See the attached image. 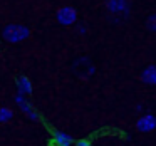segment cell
<instances>
[{
	"label": "cell",
	"mask_w": 156,
	"mask_h": 146,
	"mask_svg": "<svg viewBox=\"0 0 156 146\" xmlns=\"http://www.w3.org/2000/svg\"><path fill=\"white\" fill-rule=\"evenodd\" d=\"M141 81L144 84L149 86H156V64H151L141 72Z\"/></svg>",
	"instance_id": "9c48e42d"
},
{
	"label": "cell",
	"mask_w": 156,
	"mask_h": 146,
	"mask_svg": "<svg viewBox=\"0 0 156 146\" xmlns=\"http://www.w3.org/2000/svg\"><path fill=\"white\" fill-rule=\"evenodd\" d=\"M136 129L139 133H153L156 129V116L153 112H144L136 121Z\"/></svg>",
	"instance_id": "5b68a950"
},
{
	"label": "cell",
	"mask_w": 156,
	"mask_h": 146,
	"mask_svg": "<svg viewBox=\"0 0 156 146\" xmlns=\"http://www.w3.org/2000/svg\"><path fill=\"white\" fill-rule=\"evenodd\" d=\"M55 19L61 25H74L77 22V10L71 5H66V7H61L55 14Z\"/></svg>",
	"instance_id": "7a4b0ae2"
},
{
	"label": "cell",
	"mask_w": 156,
	"mask_h": 146,
	"mask_svg": "<svg viewBox=\"0 0 156 146\" xmlns=\"http://www.w3.org/2000/svg\"><path fill=\"white\" fill-rule=\"evenodd\" d=\"M106 7L112 15H128L129 12V4L128 0H108Z\"/></svg>",
	"instance_id": "8992f818"
},
{
	"label": "cell",
	"mask_w": 156,
	"mask_h": 146,
	"mask_svg": "<svg viewBox=\"0 0 156 146\" xmlns=\"http://www.w3.org/2000/svg\"><path fill=\"white\" fill-rule=\"evenodd\" d=\"M29 35H30L29 27L22 24H9L2 29V39L9 44H19V42L29 39Z\"/></svg>",
	"instance_id": "6da1fadb"
},
{
	"label": "cell",
	"mask_w": 156,
	"mask_h": 146,
	"mask_svg": "<svg viewBox=\"0 0 156 146\" xmlns=\"http://www.w3.org/2000/svg\"><path fill=\"white\" fill-rule=\"evenodd\" d=\"M76 139L72 138L69 133L66 131H61V129H55L54 133H52V143H54V146H72L74 144Z\"/></svg>",
	"instance_id": "52a82bcc"
},
{
	"label": "cell",
	"mask_w": 156,
	"mask_h": 146,
	"mask_svg": "<svg viewBox=\"0 0 156 146\" xmlns=\"http://www.w3.org/2000/svg\"><path fill=\"white\" fill-rule=\"evenodd\" d=\"M146 27H148L151 32H156V14L149 15V17L146 19Z\"/></svg>",
	"instance_id": "8fae6325"
},
{
	"label": "cell",
	"mask_w": 156,
	"mask_h": 146,
	"mask_svg": "<svg viewBox=\"0 0 156 146\" xmlns=\"http://www.w3.org/2000/svg\"><path fill=\"white\" fill-rule=\"evenodd\" d=\"M15 86H17V94L29 96L32 92V81L27 76H19V77L15 79Z\"/></svg>",
	"instance_id": "ba28073f"
},
{
	"label": "cell",
	"mask_w": 156,
	"mask_h": 146,
	"mask_svg": "<svg viewBox=\"0 0 156 146\" xmlns=\"http://www.w3.org/2000/svg\"><path fill=\"white\" fill-rule=\"evenodd\" d=\"M72 71H74L79 77L87 79V77H91V76L94 74L96 69H94V64H92L87 57H81L72 64Z\"/></svg>",
	"instance_id": "277c9868"
},
{
	"label": "cell",
	"mask_w": 156,
	"mask_h": 146,
	"mask_svg": "<svg viewBox=\"0 0 156 146\" xmlns=\"http://www.w3.org/2000/svg\"><path fill=\"white\" fill-rule=\"evenodd\" d=\"M77 32H79L81 35H84L86 32H87V29H86V25H77Z\"/></svg>",
	"instance_id": "4fadbf2b"
},
{
	"label": "cell",
	"mask_w": 156,
	"mask_h": 146,
	"mask_svg": "<svg viewBox=\"0 0 156 146\" xmlns=\"http://www.w3.org/2000/svg\"><path fill=\"white\" fill-rule=\"evenodd\" d=\"M15 104L19 106V109H20V111L24 112L30 121H39V119H41L39 112L34 109V106H32V102L27 99V96L17 94V96H15Z\"/></svg>",
	"instance_id": "3957f363"
},
{
	"label": "cell",
	"mask_w": 156,
	"mask_h": 146,
	"mask_svg": "<svg viewBox=\"0 0 156 146\" xmlns=\"http://www.w3.org/2000/svg\"><path fill=\"white\" fill-rule=\"evenodd\" d=\"M74 146H94L89 139H77V141H74Z\"/></svg>",
	"instance_id": "7c38bea8"
},
{
	"label": "cell",
	"mask_w": 156,
	"mask_h": 146,
	"mask_svg": "<svg viewBox=\"0 0 156 146\" xmlns=\"http://www.w3.org/2000/svg\"><path fill=\"white\" fill-rule=\"evenodd\" d=\"M14 118V111L7 106H0V123H9Z\"/></svg>",
	"instance_id": "30bf717a"
}]
</instances>
